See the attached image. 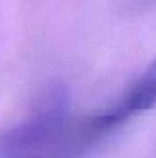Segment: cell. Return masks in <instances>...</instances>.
<instances>
[{"label":"cell","instance_id":"cell-1","mask_svg":"<svg viewBox=\"0 0 156 158\" xmlns=\"http://www.w3.org/2000/svg\"><path fill=\"white\" fill-rule=\"evenodd\" d=\"M156 104V59L113 103L77 121H69L52 155L74 158Z\"/></svg>","mask_w":156,"mask_h":158},{"label":"cell","instance_id":"cell-2","mask_svg":"<svg viewBox=\"0 0 156 158\" xmlns=\"http://www.w3.org/2000/svg\"><path fill=\"white\" fill-rule=\"evenodd\" d=\"M69 121L70 116L66 93H52L30 118L0 138V156H35L37 150H47L52 155Z\"/></svg>","mask_w":156,"mask_h":158},{"label":"cell","instance_id":"cell-3","mask_svg":"<svg viewBox=\"0 0 156 158\" xmlns=\"http://www.w3.org/2000/svg\"><path fill=\"white\" fill-rule=\"evenodd\" d=\"M20 158H39V156H20Z\"/></svg>","mask_w":156,"mask_h":158}]
</instances>
